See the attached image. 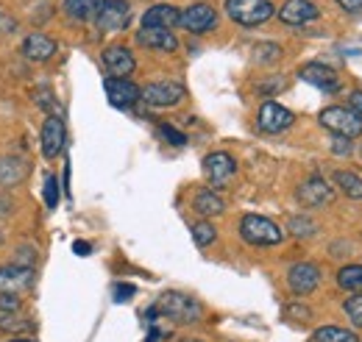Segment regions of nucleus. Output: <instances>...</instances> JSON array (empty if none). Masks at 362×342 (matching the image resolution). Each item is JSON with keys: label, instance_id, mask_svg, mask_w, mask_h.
<instances>
[{"label": "nucleus", "instance_id": "obj_3", "mask_svg": "<svg viewBox=\"0 0 362 342\" xmlns=\"http://www.w3.org/2000/svg\"><path fill=\"white\" fill-rule=\"evenodd\" d=\"M226 14L243 28H257L276 14V6L271 0H226Z\"/></svg>", "mask_w": 362, "mask_h": 342}, {"label": "nucleus", "instance_id": "obj_6", "mask_svg": "<svg viewBox=\"0 0 362 342\" xmlns=\"http://www.w3.org/2000/svg\"><path fill=\"white\" fill-rule=\"evenodd\" d=\"M184 86L176 81H156V84H148L139 89V100H145L148 106H156V109H170V106H179L184 100Z\"/></svg>", "mask_w": 362, "mask_h": 342}, {"label": "nucleus", "instance_id": "obj_19", "mask_svg": "<svg viewBox=\"0 0 362 342\" xmlns=\"http://www.w3.org/2000/svg\"><path fill=\"white\" fill-rule=\"evenodd\" d=\"M56 42L45 37V34H28L25 40H23V56L28 59V61H34V64H45L50 61L53 56H56Z\"/></svg>", "mask_w": 362, "mask_h": 342}, {"label": "nucleus", "instance_id": "obj_43", "mask_svg": "<svg viewBox=\"0 0 362 342\" xmlns=\"http://www.w3.org/2000/svg\"><path fill=\"white\" fill-rule=\"evenodd\" d=\"M8 342H37V340H28V337H14V340H8Z\"/></svg>", "mask_w": 362, "mask_h": 342}, {"label": "nucleus", "instance_id": "obj_30", "mask_svg": "<svg viewBox=\"0 0 362 342\" xmlns=\"http://www.w3.org/2000/svg\"><path fill=\"white\" fill-rule=\"evenodd\" d=\"M287 231H290L293 237H313V234H315V223H313L310 217H290Z\"/></svg>", "mask_w": 362, "mask_h": 342}, {"label": "nucleus", "instance_id": "obj_9", "mask_svg": "<svg viewBox=\"0 0 362 342\" xmlns=\"http://www.w3.org/2000/svg\"><path fill=\"white\" fill-rule=\"evenodd\" d=\"M317 284H320V270L313 261H298L287 270V287L296 293V295H310L315 293Z\"/></svg>", "mask_w": 362, "mask_h": 342}, {"label": "nucleus", "instance_id": "obj_32", "mask_svg": "<svg viewBox=\"0 0 362 342\" xmlns=\"http://www.w3.org/2000/svg\"><path fill=\"white\" fill-rule=\"evenodd\" d=\"M59 198H62V192H59V178H56V175H47V178H45V204H47V209H56V206H59Z\"/></svg>", "mask_w": 362, "mask_h": 342}, {"label": "nucleus", "instance_id": "obj_26", "mask_svg": "<svg viewBox=\"0 0 362 342\" xmlns=\"http://www.w3.org/2000/svg\"><path fill=\"white\" fill-rule=\"evenodd\" d=\"M31 329H34V320L23 317L20 312H14V314L0 312V331L3 334H23V331H31Z\"/></svg>", "mask_w": 362, "mask_h": 342}, {"label": "nucleus", "instance_id": "obj_29", "mask_svg": "<svg viewBox=\"0 0 362 342\" xmlns=\"http://www.w3.org/2000/svg\"><path fill=\"white\" fill-rule=\"evenodd\" d=\"M343 312L349 314V320L357 329H362V293H351V298H346V303H343Z\"/></svg>", "mask_w": 362, "mask_h": 342}, {"label": "nucleus", "instance_id": "obj_35", "mask_svg": "<svg viewBox=\"0 0 362 342\" xmlns=\"http://www.w3.org/2000/svg\"><path fill=\"white\" fill-rule=\"evenodd\" d=\"M159 131H162V136L170 142V145H176V148H181V145H187V136L181 134L179 129H173V126H168V123H162L159 126Z\"/></svg>", "mask_w": 362, "mask_h": 342}, {"label": "nucleus", "instance_id": "obj_25", "mask_svg": "<svg viewBox=\"0 0 362 342\" xmlns=\"http://www.w3.org/2000/svg\"><path fill=\"white\" fill-rule=\"evenodd\" d=\"M332 178H334V184L343 189V195H349V198H354V201H362V178L360 175H354V172H349V170H337Z\"/></svg>", "mask_w": 362, "mask_h": 342}, {"label": "nucleus", "instance_id": "obj_8", "mask_svg": "<svg viewBox=\"0 0 362 342\" xmlns=\"http://www.w3.org/2000/svg\"><path fill=\"white\" fill-rule=\"evenodd\" d=\"M296 198H298V204L307 206V209H320V206H329V204L334 201V189H332L320 175H313V178H307V181L296 189Z\"/></svg>", "mask_w": 362, "mask_h": 342}, {"label": "nucleus", "instance_id": "obj_24", "mask_svg": "<svg viewBox=\"0 0 362 342\" xmlns=\"http://www.w3.org/2000/svg\"><path fill=\"white\" fill-rule=\"evenodd\" d=\"M337 287L346 293H362V264H346L337 273Z\"/></svg>", "mask_w": 362, "mask_h": 342}, {"label": "nucleus", "instance_id": "obj_4", "mask_svg": "<svg viewBox=\"0 0 362 342\" xmlns=\"http://www.w3.org/2000/svg\"><path fill=\"white\" fill-rule=\"evenodd\" d=\"M320 126L337 136H346V139H357L362 136V117L357 112L346 109V106H329L320 112Z\"/></svg>", "mask_w": 362, "mask_h": 342}, {"label": "nucleus", "instance_id": "obj_38", "mask_svg": "<svg viewBox=\"0 0 362 342\" xmlns=\"http://www.w3.org/2000/svg\"><path fill=\"white\" fill-rule=\"evenodd\" d=\"M340 8H346L349 14H362V0H337Z\"/></svg>", "mask_w": 362, "mask_h": 342}, {"label": "nucleus", "instance_id": "obj_31", "mask_svg": "<svg viewBox=\"0 0 362 342\" xmlns=\"http://www.w3.org/2000/svg\"><path fill=\"white\" fill-rule=\"evenodd\" d=\"M257 56V61L259 64H271V61H279V56H281V47L279 45H273V42H268V45H257V50H254Z\"/></svg>", "mask_w": 362, "mask_h": 342}, {"label": "nucleus", "instance_id": "obj_42", "mask_svg": "<svg viewBox=\"0 0 362 342\" xmlns=\"http://www.w3.org/2000/svg\"><path fill=\"white\" fill-rule=\"evenodd\" d=\"M351 112H357L362 117V92H354V95H351Z\"/></svg>", "mask_w": 362, "mask_h": 342}, {"label": "nucleus", "instance_id": "obj_17", "mask_svg": "<svg viewBox=\"0 0 362 342\" xmlns=\"http://www.w3.org/2000/svg\"><path fill=\"white\" fill-rule=\"evenodd\" d=\"M31 284H34V267H17V264L0 267V293L17 295L20 290H28Z\"/></svg>", "mask_w": 362, "mask_h": 342}, {"label": "nucleus", "instance_id": "obj_10", "mask_svg": "<svg viewBox=\"0 0 362 342\" xmlns=\"http://www.w3.org/2000/svg\"><path fill=\"white\" fill-rule=\"evenodd\" d=\"M293 120H296L293 112L279 106V103H273V100H265L259 106V114H257V126L265 134H281V131H287L293 126Z\"/></svg>", "mask_w": 362, "mask_h": 342}, {"label": "nucleus", "instance_id": "obj_14", "mask_svg": "<svg viewBox=\"0 0 362 342\" xmlns=\"http://www.w3.org/2000/svg\"><path fill=\"white\" fill-rule=\"evenodd\" d=\"M103 89H106L109 103L117 106V109H132L136 100H139V86L134 81H129V78H112L109 76L103 81Z\"/></svg>", "mask_w": 362, "mask_h": 342}, {"label": "nucleus", "instance_id": "obj_15", "mask_svg": "<svg viewBox=\"0 0 362 342\" xmlns=\"http://www.w3.org/2000/svg\"><path fill=\"white\" fill-rule=\"evenodd\" d=\"M317 6L313 0H287L281 8H279V20L284 25H307L317 20Z\"/></svg>", "mask_w": 362, "mask_h": 342}, {"label": "nucleus", "instance_id": "obj_5", "mask_svg": "<svg viewBox=\"0 0 362 342\" xmlns=\"http://www.w3.org/2000/svg\"><path fill=\"white\" fill-rule=\"evenodd\" d=\"M132 20V6L129 0H100L95 11V23L103 34H117L129 25Z\"/></svg>", "mask_w": 362, "mask_h": 342}, {"label": "nucleus", "instance_id": "obj_13", "mask_svg": "<svg viewBox=\"0 0 362 342\" xmlns=\"http://www.w3.org/2000/svg\"><path fill=\"white\" fill-rule=\"evenodd\" d=\"M103 67L109 70L112 78H126V76L134 73L136 67L134 53L129 47H123V45H112V47L103 50Z\"/></svg>", "mask_w": 362, "mask_h": 342}, {"label": "nucleus", "instance_id": "obj_12", "mask_svg": "<svg viewBox=\"0 0 362 342\" xmlns=\"http://www.w3.org/2000/svg\"><path fill=\"white\" fill-rule=\"evenodd\" d=\"M64 139H67V131H64V120L59 114H47L45 126H42V156L45 159H56L62 156L64 151Z\"/></svg>", "mask_w": 362, "mask_h": 342}, {"label": "nucleus", "instance_id": "obj_21", "mask_svg": "<svg viewBox=\"0 0 362 342\" xmlns=\"http://www.w3.org/2000/svg\"><path fill=\"white\" fill-rule=\"evenodd\" d=\"M28 162L20 156H0V187H17L28 178Z\"/></svg>", "mask_w": 362, "mask_h": 342}, {"label": "nucleus", "instance_id": "obj_11", "mask_svg": "<svg viewBox=\"0 0 362 342\" xmlns=\"http://www.w3.org/2000/svg\"><path fill=\"white\" fill-rule=\"evenodd\" d=\"M204 172L212 181V187H226L228 178L237 172V162L226 151H215V153H209L204 159Z\"/></svg>", "mask_w": 362, "mask_h": 342}, {"label": "nucleus", "instance_id": "obj_7", "mask_svg": "<svg viewBox=\"0 0 362 342\" xmlns=\"http://www.w3.org/2000/svg\"><path fill=\"white\" fill-rule=\"evenodd\" d=\"M179 25H184L189 34H206L218 25V11L209 3H192L181 11Z\"/></svg>", "mask_w": 362, "mask_h": 342}, {"label": "nucleus", "instance_id": "obj_18", "mask_svg": "<svg viewBox=\"0 0 362 342\" xmlns=\"http://www.w3.org/2000/svg\"><path fill=\"white\" fill-rule=\"evenodd\" d=\"M181 20V11L176 6H170V3H156V6H151L145 14H142V28H165V31H170V28H176Z\"/></svg>", "mask_w": 362, "mask_h": 342}, {"label": "nucleus", "instance_id": "obj_40", "mask_svg": "<svg viewBox=\"0 0 362 342\" xmlns=\"http://www.w3.org/2000/svg\"><path fill=\"white\" fill-rule=\"evenodd\" d=\"M287 317H304V320H310V309H304V306H287Z\"/></svg>", "mask_w": 362, "mask_h": 342}, {"label": "nucleus", "instance_id": "obj_33", "mask_svg": "<svg viewBox=\"0 0 362 342\" xmlns=\"http://www.w3.org/2000/svg\"><path fill=\"white\" fill-rule=\"evenodd\" d=\"M20 309H23V300L17 298V295L0 293V312H3V314H14V312H20Z\"/></svg>", "mask_w": 362, "mask_h": 342}, {"label": "nucleus", "instance_id": "obj_20", "mask_svg": "<svg viewBox=\"0 0 362 342\" xmlns=\"http://www.w3.org/2000/svg\"><path fill=\"white\" fill-rule=\"evenodd\" d=\"M136 42L142 47H151V50H162V53H173L179 47L176 34L165 31V28H142V31H136Z\"/></svg>", "mask_w": 362, "mask_h": 342}, {"label": "nucleus", "instance_id": "obj_36", "mask_svg": "<svg viewBox=\"0 0 362 342\" xmlns=\"http://www.w3.org/2000/svg\"><path fill=\"white\" fill-rule=\"evenodd\" d=\"M50 98H53V95H50L47 89H42V92H37V103H40V106H42L45 112H50V114H53V109H56V103H53Z\"/></svg>", "mask_w": 362, "mask_h": 342}, {"label": "nucleus", "instance_id": "obj_28", "mask_svg": "<svg viewBox=\"0 0 362 342\" xmlns=\"http://www.w3.org/2000/svg\"><path fill=\"white\" fill-rule=\"evenodd\" d=\"M192 240H195V245L198 248H209L215 240H218V231H215V225L212 223H195L192 225Z\"/></svg>", "mask_w": 362, "mask_h": 342}, {"label": "nucleus", "instance_id": "obj_41", "mask_svg": "<svg viewBox=\"0 0 362 342\" xmlns=\"http://www.w3.org/2000/svg\"><path fill=\"white\" fill-rule=\"evenodd\" d=\"M73 251H76L78 256H90L92 245H90V242H81V240H76V242H73Z\"/></svg>", "mask_w": 362, "mask_h": 342}, {"label": "nucleus", "instance_id": "obj_44", "mask_svg": "<svg viewBox=\"0 0 362 342\" xmlns=\"http://www.w3.org/2000/svg\"><path fill=\"white\" fill-rule=\"evenodd\" d=\"M179 342H201V340H179Z\"/></svg>", "mask_w": 362, "mask_h": 342}, {"label": "nucleus", "instance_id": "obj_27", "mask_svg": "<svg viewBox=\"0 0 362 342\" xmlns=\"http://www.w3.org/2000/svg\"><path fill=\"white\" fill-rule=\"evenodd\" d=\"M313 342H360V337L354 331H346L337 326H323L313 334Z\"/></svg>", "mask_w": 362, "mask_h": 342}, {"label": "nucleus", "instance_id": "obj_16", "mask_svg": "<svg viewBox=\"0 0 362 342\" xmlns=\"http://www.w3.org/2000/svg\"><path fill=\"white\" fill-rule=\"evenodd\" d=\"M298 76H301V81H307V84L317 86L320 92H337L340 89V78H337V73L332 70V67H326V64H304L301 70H298Z\"/></svg>", "mask_w": 362, "mask_h": 342}, {"label": "nucleus", "instance_id": "obj_34", "mask_svg": "<svg viewBox=\"0 0 362 342\" xmlns=\"http://www.w3.org/2000/svg\"><path fill=\"white\" fill-rule=\"evenodd\" d=\"M34 261H37V248L23 245V248L17 251V256H14L11 264H17V267H34Z\"/></svg>", "mask_w": 362, "mask_h": 342}, {"label": "nucleus", "instance_id": "obj_23", "mask_svg": "<svg viewBox=\"0 0 362 342\" xmlns=\"http://www.w3.org/2000/svg\"><path fill=\"white\" fill-rule=\"evenodd\" d=\"M98 3H100V0H64V6H62V8H64V14H67L70 20L84 23V20L95 17Z\"/></svg>", "mask_w": 362, "mask_h": 342}, {"label": "nucleus", "instance_id": "obj_2", "mask_svg": "<svg viewBox=\"0 0 362 342\" xmlns=\"http://www.w3.org/2000/svg\"><path fill=\"white\" fill-rule=\"evenodd\" d=\"M153 309H156V314H165L168 320H173V323H179V326L198 323L201 314H204L201 303L195 298H189V295H184V293H165Z\"/></svg>", "mask_w": 362, "mask_h": 342}, {"label": "nucleus", "instance_id": "obj_39", "mask_svg": "<svg viewBox=\"0 0 362 342\" xmlns=\"http://www.w3.org/2000/svg\"><path fill=\"white\" fill-rule=\"evenodd\" d=\"M134 293H136V290L132 287V284H117V287H115V295H117V300H129Z\"/></svg>", "mask_w": 362, "mask_h": 342}, {"label": "nucleus", "instance_id": "obj_22", "mask_svg": "<svg viewBox=\"0 0 362 342\" xmlns=\"http://www.w3.org/2000/svg\"><path fill=\"white\" fill-rule=\"evenodd\" d=\"M192 209L201 214V217H218V214L226 212V204H223V198H221L218 192L201 189V192L195 195V201H192Z\"/></svg>", "mask_w": 362, "mask_h": 342}, {"label": "nucleus", "instance_id": "obj_37", "mask_svg": "<svg viewBox=\"0 0 362 342\" xmlns=\"http://www.w3.org/2000/svg\"><path fill=\"white\" fill-rule=\"evenodd\" d=\"M332 151H334V153H340V156H346V153H351V142H349L346 136H337V139H334V145H332Z\"/></svg>", "mask_w": 362, "mask_h": 342}, {"label": "nucleus", "instance_id": "obj_1", "mask_svg": "<svg viewBox=\"0 0 362 342\" xmlns=\"http://www.w3.org/2000/svg\"><path fill=\"white\" fill-rule=\"evenodd\" d=\"M240 237L254 248H271L284 240V231L262 214H245L240 220Z\"/></svg>", "mask_w": 362, "mask_h": 342}]
</instances>
